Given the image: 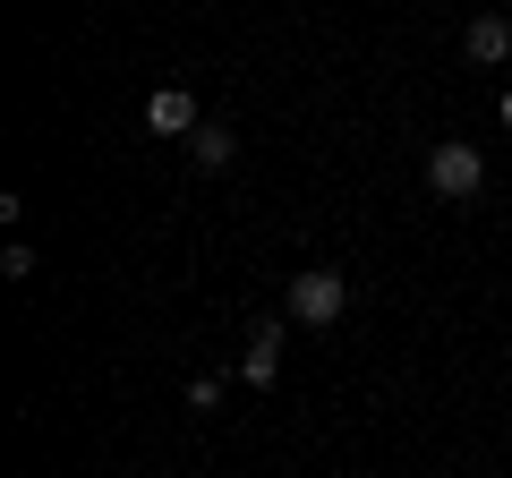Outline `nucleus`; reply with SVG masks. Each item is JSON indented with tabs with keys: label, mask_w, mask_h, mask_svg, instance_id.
Listing matches in <instances>:
<instances>
[{
	"label": "nucleus",
	"mask_w": 512,
	"mask_h": 478,
	"mask_svg": "<svg viewBox=\"0 0 512 478\" xmlns=\"http://www.w3.org/2000/svg\"><path fill=\"white\" fill-rule=\"evenodd\" d=\"M231 154H239V129H222V120H205V129L188 137V163H197V171H222Z\"/></svg>",
	"instance_id": "6"
},
{
	"label": "nucleus",
	"mask_w": 512,
	"mask_h": 478,
	"mask_svg": "<svg viewBox=\"0 0 512 478\" xmlns=\"http://www.w3.org/2000/svg\"><path fill=\"white\" fill-rule=\"evenodd\" d=\"M146 129H154V137H180V146H188V137L205 129L197 94H188V86H163V94H146Z\"/></svg>",
	"instance_id": "4"
},
{
	"label": "nucleus",
	"mask_w": 512,
	"mask_h": 478,
	"mask_svg": "<svg viewBox=\"0 0 512 478\" xmlns=\"http://www.w3.org/2000/svg\"><path fill=\"white\" fill-rule=\"evenodd\" d=\"M282 316H291V325H308V333L342 325V316H350V274H342V265H308V274H291Z\"/></svg>",
	"instance_id": "1"
},
{
	"label": "nucleus",
	"mask_w": 512,
	"mask_h": 478,
	"mask_svg": "<svg viewBox=\"0 0 512 478\" xmlns=\"http://www.w3.org/2000/svg\"><path fill=\"white\" fill-rule=\"evenodd\" d=\"M222 402V376H188V410H214Z\"/></svg>",
	"instance_id": "8"
},
{
	"label": "nucleus",
	"mask_w": 512,
	"mask_h": 478,
	"mask_svg": "<svg viewBox=\"0 0 512 478\" xmlns=\"http://www.w3.org/2000/svg\"><path fill=\"white\" fill-rule=\"evenodd\" d=\"M282 342H291V316H256L248 325V350H239V385H274L282 376Z\"/></svg>",
	"instance_id": "3"
},
{
	"label": "nucleus",
	"mask_w": 512,
	"mask_h": 478,
	"mask_svg": "<svg viewBox=\"0 0 512 478\" xmlns=\"http://www.w3.org/2000/svg\"><path fill=\"white\" fill-rule=\"evenodd\" d=\"M427 188H436L444 205H478V188H487V154H478L470 137H444V146H427Z\"/></svg>",
	"instance_id": "2"
},
{
	"label": "nucleus",
	"mask_w": 512,
	"mask_h": 478,
	"mask_svg": "<svg viewBox=\"0 0 512 478\" xmlns=\"http://www.w3.org/2000/svg\"><path fill=\"white\" fill-rule=\"evenodd\" d=\"M495 111H504V129H512V94H504V103H495Z\"/></svg>",
	"instance_id": "9"
},
{
	"label": "nucleus",
	"mask_w": 512,
	"mask_h": 478,
	"mask_svg": "<svg viewBox=\"0 0 512 478\" xmlns=\"http://www.w3.org/2000/svg\"><path fill=\"white\" fill-rule=\"evenodd\" d=\"M0 274L26 282V274H35V248H26V239H9V248H0Z\"/></svg>",
	"instance_id": "7"
},
{
	"label": "nucleus",
	"mask_w": 512,
	"mask_h": 478,
	"mask_svg": "<svg viewBox=\"0 0 512 478\" xmlns=\"http://www.w3.org/2000/svg\"><path fill=\"white\" fill-rule=\"evenodd\" d=\"M504 52H512V18H495V9H487V18L461 26V60H470V69H495Z\"/></svg>",
	"instance_id": "5"
}]
</instances>
